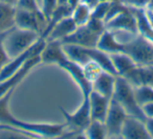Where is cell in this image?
Here are the masks:
<instances>
[{"instance_id": "obj_25", "label": "cell", "mask_w": 153, "mask_h": 139, "mask_svg": "<svg viewBox=\"0 0 153 139\" xmlns=\"http://www.w3.org/2000/svg\"><path fill=\"white\" fill-rule=\"evenodd\" d=\"M57 7V0H42V4H41V10L44 14V16L49 21L52 13Z\"/></svg>"}, {"instance_id": "obj_7", "label": "cell", "mask_w": 153, "mask_h": 139, "mask_svg": "<svg viewBox=\"0 0 153 139\" xmlns=\"http://www.w3.org/2000/svg\"><path fill=\"white\" fill-rule=\"evenodd\" d=\"M104 24L105 29L107 30H122L124 32H129L134 35L139 33L137 18L129 6H126L122 12L116 15L111 20L106 21Z\"/></svg>"}, {"instance_id": "obj_6", "label": "cell", "mask_w": 153, "mask_h": 139, "mask_svg": "<svg viewBox=\"0 0 153 139\" xmlns=\"http://www.w3.org/2000/svg\"><path fill=\"white\" fill-rule=\"evenodd\" d=\"M15 26L21 29L36 31L40 35H42L48 26V20L44 16L42 10L31 12V10L16 7Z\"/></svg>"}, {"instance_id": "obj_18", "label": "cell", "mask_w": 153, "mask_h": 139, "mask_svg": "<svg viewBox=\"0 0 153 139\" xmlns=\"http://www.w3.org/2000/svg\"><path fill=\"white\" fill-rule=\"evenodd\" d=\"M87 53L90 60L95 63L97 65H99L101 68V70L111 73L114 76H118L115 67H114L113 60L111 58V54L100 50L97 47H95V48H87Z\"/></svg>"}, {"instance_id": "obj_19", "label": "cell", "mask_w": 153, "mask_h": 139, "mask_svg": "<svg viewBox=\"0 0 153 139\" xmlns=\"http://www.w3.org/2000/svg\"><path fill=\"white\" fill-rule=\"evenodd\" d=\"M16 6L0 1V35L15 27Z\"/></svg>"}, {"instance_id": "obj_16", "label": "cell", "mask_w": 153, "mask_h": 139, "mask_svg": "<svg viewBox=\"0 0 153 139\" xmlns=\"http://www.w3.org/2000/svg\"><path fill=\"white\" fill-rule=\"evenodd\" d=\"M116 77L117 76H114L111 73L101 71L92 82V90H95L100 95L111 99L115 91Z\"/></svg>"}, {"instance_id": "obj_4", "label": "cell", "mask_w": 153, "mask_h": 139, "mask_svg": "<svg viewBox=\"0 0 153 139\" xmlns=\"http://www.w3.org/2000/svg\"><path fill=\"white\" fill-rule=\"evenodd\" d=\"M119 53L128 55L139 65H153V42L140 33L129 42H121Z\"/></svg>"}, {"instance_id": "obj_31", "label": "cell", "mask_w": 153, "mask_h": 139, "mask_svg": "<svg viewBox=\"0 0 153 139\" xmlns=\"http://www.w3.org/2000/svg\"><path fill=\"white\" fill-rule=\"evenodd\" d=\"M146 126H147V129L150 136H151V138H153V118H148L146 121Z\"/></svg>"}, {"instance_id": "obj_22", "label": "cell", "mask_w": 153, "mask_h": 139, "mask_svg": "<svg viewBox=\"0 0 153 139\" xmlns=\"http://www.w3.org/2000/svg\"><path fill=\"white\" fill-rule=\"evenodd\" d=\"M85 135L88 138L92 139L107 138V130L105 124L99 121H91L89 127L85 130Z\"/></svg>"}, {"instance_id": "obj_23", "label": "cell", "mask_w": 153, "mask_h": 139, "mask_svg": "<svg viewBox=\"0 0 153 139\" xmlns=\"http://www.w3.org/2000/svg\"><path fill=\"white\" fill-rule=\"evenodd\" d=\"M134 96L140 106L153 102V86L151 85H141L133 87Z\"/></svg>"}, {"instance_id": "obj_24", "label": "cell", "mask_w": 153, "mask_h": 139, "mask_svg": "<svg viewBox=\"0 0 153 139\" xmlns=\"http://www.w3.org/2000/svg\"><path fill=\"white\" fill-rule=\"evenodd\" d=\"M109 5H111V2L106 1H100L94 8L92 10V15L91 17H94L99 20L104 21L106 18V15L108 13Z\"/></svg>"}, {"instance_id": "obj_35", "label": "cell", "mask_w": 153, "mask_h": 139, "mask_svg": "<svg viewBox=\"0 0 153 139\" xmlns=\"http://www.w3.org/2000/svg\"><path fill=\"white\" fill-rule=\"evenodd\" d=\"M100 1H106V2H117V1H122V0H100ZM123 2V1H122Z\"/></svg>"}, {"instance_id": "obj_1", "label": "cell", "mask_w": 153, "mask_h": 139, "mask_svg": "<svg viewBox=\"0 0 153 139\" xmlns=\"http://www.w3.org/2000/svg\"><path fill=\"white\" fill-rule=\"evenodd\" d=\"M15 90L16 88H13L0 97V128L25 132L41 137H61L66 128L65 124L28 123L14 116L10 109V101Z\"/></svg>"}, {"instance_id": "obj_33", "label": "cell", "mask_w": 153, "mask_h": 139, "mask_svg": "<svg viewBox=\"0 0 153 139\" xmlns=\"http://www.w3.org/2000/svg\"><path fill=\"white\" fill-rule=\"evenodd\" d=\"M1 1L10 4V5H13V6H17V2H18V0H1Z\"/></svg>"}, {"instance_id": "obj_9", "label": "cell", "mask_w": 153, "mask_h": 139, "mask_svg": "<svg viewBox=\"0 0 153 139\" xmlns=\"http://www.w3.org/2000/svg\"><path fill=\"white\" fill-rule=\"evenodd\" d=\"M101 35L102 33L93 30L85 24L81 25V26H77V28L70 35L64 38L62 43V44L78 45V46L85 47V48H95V47H97Z\"/></svg>"}, {"instance_id": "obj_27", "label": "cell", "mask_w": 153, "mask_h": 139, "mask_svg": "<svg viewBox=\"0 0 153 139\" xmlns=\"http://www.w3.org/2000/svg\"><path fill=\"white\" fill-rule=\"evenodd\" d=\"M10 56L6 54L5 50L3 48V45H2V35H0V72L10 63Z\"/></svg>"}, {"instance_id": "obj_21", "label": "cell", "mask_w": 153, "mask_h": 139, "mask_svg": "<svg viewBox=\"0 0 153 139\" xmlns=\"http://www.w3.org/2000/svg\"><path fill=\"white\" fill-rule=\"evenodd\" d=\"M92 15V10L87 5V4L80 3L72 10V14H71V17L74 20L75 24L77 26H81V25H85L88 22H89L90 18H91Z\"/></svg>"}, {"instance_id": "obj_8", "label": "cell", "mask_w": 153, "mask_h": 139, "mask_svg": "<svg viewBox=\"0 0 153 139\" xmlns=\"http://www.w3.org/2000/svg\"><path fill=\"white\" fill-rule=\"evenodd\" d=\"M127 114L122 106L115 101L114 99L111 100L109 103L108 112H107L106 118H105V127L107 130V137H121L122 127Z\"/></svg>"}, {"instance_id": "obj_11", "label": "cell", "mask_w": 153, "mask_h": 139, "mask_svg": "<svg viewBox=\"0 0 153 139\" xmlns=\"http://www.w3.org/2000/svg\"><path fill=\"white\" fill-rule=\"evenodd\" d=\"M59 67L61 69L65 70L66 72H68L70 74V76L73 78V80L78 84L81 93H82V97L90 96V93L92 91V83L90 82L89 79L85 76L82 65L67 58L59 63Z\"/></svg>"}, {"instance_id": "obj_12", "label": "cell", "mask_w": 153, "mask_h": 139, "mask_svg": "<svg viewBox=\"0 0 153 139\" xmlns=\"http://www.w3.org/2000/svg\"><path fill=\"white\" fill-rule=\"evenodd\" d=\"M121 137L127 139H144L151 138V136L148 132L146 121L127 115L122 127Z\"/></svg>"}, {"instance_id": "obj_14", "label": "cell", "mask_w": 153, "mask_h": 139, "mask_svg": "<svg viewBox=\"0 0 153 139\" xmlns=\"http://www.w3.org/2000/svg\"><path fill=\"white\" fill-rule=\"evenodd\" d=\"M67 58L68 56L65 53L62 44L59 40H47L44 49L41 52V63L47 65H59Z\"/></svg>"}, {"instance_id": "obj_28", "label": "cell", "mask_w": 153, "mask_h": 139, "mask_svg": "<svg viewBox=\"0 0 153 139\" xmlns=\"http://www.w3.org/2000/svg\"><path fill=\"white\" fill-rule=\"evenodd\" d=\"M122 1L129 7L144 8L149 4L150 0H122Z\"/></svg>"}, {"instance_id": "obj_2", "label": "cell", "mask_w": 153, "mask_h": 139, "mask_svg": "<svg viewBox=\"0 0 153 139\" xmlns=\"http://www.w3.org/2000/svg\"><path fill=\"white\" fill-rule=\"evenodd\" d=\"M40 38L41 35L36 31L15 26L2 35V45L6 54L13 59L28 50Z\"/></svg>"}, {"instance_id": "obj_30", "label": "cell", "mask_w": 153, "mask_h": 139, "mask_svg": "<svg viewBox=\"0 0 153 139\" xmlns=\"http://www.w3.org/2000/svg\"><path fill=\"white\" fill-rule=\"evenodd\" d=\"M81 2L85 3V4H87L91 10H93V8H94L95 6L100 2V0H81Z\"/></svg>"}, {"instance_id": "obj_5", "label": "cell", "mask_w": 153, "mask_h": 139, "mask_svg": "<svg viewBox=\"0 0 153 139\" xmlns=\"http://www.w3.org/2000/svg\"><path fill=\"white\" fill-rule=\"evenodd\" d=\"M59 111L62 112L65 118V129L68 131L80 132L85 133V130L91 123V111H90V100L88 97H82V102L75 112L69 113L62 107H59Z\"/></svg>"}, {"instance_id": "obj_26", "label": "cell", "mask_w": 153, "mask_h": 139, "mask_svg": "<svg viewBox=\"0 0 153 139\" xmlns=\"http://www.w3.org/2000/svg\"><path fill=\"white\" fill-rule=\"evenodd\" d=\"M16 7L23 8V10H31V12H38V10H41L38 5V3H36V0H18Z\"/></svg>"}, {"instance_id": "obj_10", "label": "cell", "mask_w": 153, "mask_h": 139, "mask_svg": "<svg viewBox=\"0 0 153 139\" xmlns=\"http://www.w3.org/2000/svg\"><path fill=\"white\" fill-rule=\"evenodd\" d=\"M41 63V55H36L31 58H29L22 67L17 72H15L12 76L4 79L3 81H0V97L5 95L7 91L13 88H17L19 84L24 80V78L29 74V72Z\"/></svg>"}, {"instance_id": "obj_3", "label": "cell", "mask_w": 153, "mask_h": 139, "mask_svg": "<svg viewBox=\"0 0 153 139\" xmlns=\"http://www.w3.org/2000/svg\"><path fill=\"white\" fill-rule=\"evenodd\" d=\"M111 99H114L121 105L128 116L137 117L144 121H147V117H146L143 109L135 99L133 86L124 77H116L115 91H114Z\"/></svg>"}, {"instance_id": "obj_34", "label": "cell", "mask_w": 153, "mask_h": 139, "mask_svg": "<svg viewBox=\"0 0 153 139\" xmlns=\"http://www.w3.org/2000/svg\"><path fill=\"white\" fill-rule=\"evenodd\" d=\"M57 5H68V0H57Z\"/></svg>"}, {"instance_id": "obj_15", "label": "cell", "mask_w": 153, "mask_h": 139, "mask_svg": "<svg viewBox=\"0 0 153 139\" xmlns=\"http://www.w3.org/2000/svg\"><path fill=\"white\" fill-rule=\"evenodd\" d=\"M124 78L133 87L141 85H151L153 86V65H135Z\"/></svg>"}, {"instance_id": "obj_29", "label": "cell", "mask_w": 153, "mask_h": 139, "mask_svg": "<svg viewBox=\"0 0 153 139\" xmlns=\"http://www.w3.org/2000/svg\"><path fill=\"white\" fill-rule=\"evenodd\" d=\"M142 109H143V111H144V113H145L147 119L148 118H153V102L143 105V106H142Z\"/></svg>"}, {"instance_id": "obj_32", "label": "cell", "mask_w": 153, "mask_h": 139, "mask_svg": "<svg viewBox=\"0 0 153 139\" xmlns=\"http://www.w3.org/2000/svg\"><path fill=\"white\" fill-rule=\"evenodd\" d=\"M80 2H81V0H68V6L73 10Z\"/></svg>"}, {"instance_id": "obj_13", "label": "cell", "mask_w": 153, "mask_h": 139, "mask_svg": "<svg viewBox=\"0 0 153 139\" xmlns=\"http://www.w3.org/2000/svg\"><path fill=\"white\" fill-rule=\"evenodd\" d=\"M89 100L92 121H99L104 123L111 99L104 97L95 90H92L89 96Z\"/></svg>"}, {"instance_id": "obj_17", "label": "cell", "mask_w": 153, "mask_h": 139, "mask_svg": "<svg viewBox=\"0 0 153 139\" xmlns=\"http://www.w3.org/2000/svg\"><path fill=\"white\" fill-rule=\"evenodd\" d=\"M76 28L77 25L75 24L72 17H65L51 28V30L49 31V33L46 36V40H59V42H62L64 38L70 35Z\"/></svg>"}, {"instance_id": "obj_20", "label": "cell", "mask_w": 153, "mask_h": 139, "mask_svg": "<svg viewBox=\"0 0 153 139\" xmlns=\"http://www.w3.org/2000/svg\"><path fill=\"white\" fill-rule=\"evenodd\" d=\"M111 58L113 60L114 67H115L118 76L121 77H124L135 65H137L128 55L124 54V53H113L111 54Z\"/></svg>"}]
</instances>
